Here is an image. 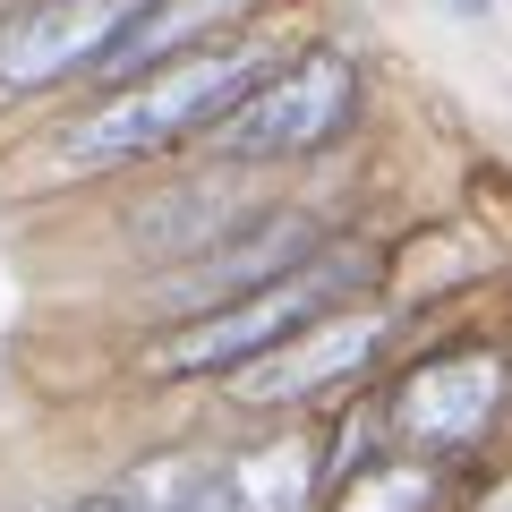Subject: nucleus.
Wrapping results in <instances>:
<instances>
[{"instance_id":"1","label":"nucleus","mask_w":512,"mask_h":512,"mask_svg":"<svg viewBox=\"0 0 512 512\" xmlns=\"http://www.w3.org/2000/svg\"><path fill=\"white\" fill-rule=\"evenodd\" d=\"M265 77V52H197V60H163L146 69L137 86H120L103 111L69 128V163L111 171V163H137V154H163L180 137H205L239 94Z\"/></svg>"},{"instance_id":"2","label":"nucleus","mask_w":512,"mask_h":512,"mask_svg":"<svg viewBox=\"0 0 512 512\" xmlns=\"http://www.w3.org/2000/svg\"><path fill=\"white\" fill-rule=\"evenodd\" d=\"M359 282H367V248H316L308 265L274 274L265 291H239V299H222V308L188 316V325L154 350V367H163V376H222V367L256 359V350L291 342L299 325L333 316L342 291H359Z\"/></svg>"},{"instance_id":"3","label":"nucleus","mask_w":512,"mask_h":512,"mask_svg":"<svg viewBox=\"0 0 512 512\" xmlns=\"http://www.w3.org/2000/svg\"><path fill=\"white\" fill-rule=\"evenodd\" d=\"M350 111H359V60L325 43V52H299L291 69H265L205 137H214V154H239V163H282V154L333 146Z\"/></svg>"},{"instance_id":"4","label":"nucleus","mask_w":512,"mask_h":512,"mask_svg":"<svg viewBox=\"0 0 512 512\" xmlns=\"http://www.w3.org/2000/svg\"><path fill=\"white\" fill-rule=\"evenodd\" d=\"M146 0H35L18 18H0V86L9 94H35L60 86L77 69H103V52L128 35Z\"/></svg>"},{"instance_id":"5","label":"nucleus","mask_w":512,"mask_h":512,"mask_svg":"<svg viewBox=\"0 0 512 512\" xmlns=\"http://www.w3.org/2000/svg\"><path fill=\"white\" fill-rule=\"evenodd\" d=\"M504 393H512V367L495 359V350H444V359H427V367L402 376L393 427H402L419 453H461V444H478L495 427Z\"/></svg>"},{"instance_id":"6","label":"nucleus","mask_w":512,"mask_h":512,"mask_svg":"<svg viewBox=\"0 0 512 512\" xmlns=\"http://www.w3.org/2000/svg\"><path fill=\"white\" fill-rule=\"evenodd\" d=\"M325 248L316 239V222L308 214H256V222H239V231H222L214 248H197L171 274V308H222V299H239V291H265L274 274H291V265H308V256Z\"/></svg>"},{"instance_id":"7","label":"nucleus","mask_w":512,"mask_h":512,"mask_svg":"<svg viewBox=\"0 0 512 512\" xmlns=\"http://www.w3.org/2000/svg\"><path fill=\"white\" fill-rule=\"evenodd\" d=\"M376 342H384V316H316V325H299L291 342L239 359L231 393L239 402H308V393H325V384L359 376V367L376 359Z\"/></svg>"},{"instance_id":"8","label":"nucleus","mask_w":512,"mask_h":512,"mask_svg":"<svg viewBox=\"0 0 512 512\" xmlns=\"http://www.w3.org/2000/svg\"><path fill=\"white\" fill-rule=\"evenodd\" d=\"M214 512H316V444L274 436V444H256V453L222 461Z\"/></svg>"},{"instance_id":"9","label":"nucleus","mask_w":512,"mask_h":512,"mask_svg":"<svg viewBox=\"0 0 512 512\" xmlns=\"http://www.w3.org/2000/svg\"><path fill=\"white\" fill-rule=\"evenodd\" d=\"M248 0H146L137 18H128V35L103 52V77H146L163 69V60H180L197 35H214L222 18H239Z\"/></svg>"},{"instance_id":"10","label":"nucleus","mask_w":512,"mask_h":512,"mask_svg":"<svg viewBox=\"0 0 512 512\" xmlns=\"http://www.w3.org/2000/svg\"><path fill=\"white\" fill-rule=\"evenodd\" d=\"M222 231H239V197L231 188H180V197H163V205H146L137 214V248H154V256H197V248H214Z\"/></svg>"},{"instance_id":"11","label":"nucleus","mask_w":512,"mask_h":512,"mask_svg":"<svg viewBox=\"0 0 512 512\" xmlns=\"http://www.w3.org/2000/svg\"><path fill=\"white\" fill-rule=\"evenodd\" d=\"M222 495V461H197V453H163L146 470H128L120 504L128 512H214Z\"/></svg>"},{"instance_id":"12","label":"nucleus","mask_w":512,"mask_h":512,"mask_svg":"<svg viewBox=\"0 0 512 512\" xmlns=\"http://www.w3.org/2000/svg\"><path fill=\"white\" fill-rule=\"evenodd\" d=\"M427 495H436L427 470H376V478H359V495L342 512H427Z\"/></svg>"},{"instance_id":"13","label":"nucleus","mask_w":512,"mask_h":512,"mask_svg":"<svg viewBox=\"0 0 512 512\" xmlns=\"http://www.w3.org/2000/svg\"><path fill=\"white\" fill-rule=\"evenodd\" d=\"M77 512H128V504H120V495H94V504H77Z\"/></svg>"},{"instance_id":"14","label":"nucleus","mask_w":512,"mask_h":512,"mask_svg":"<svg viewBox=\"0 0 512 512\" xmlns=\"http://www.w3.org/2000/svg\"><path fill=\"white\" fill-rule=\"evenodd\" d=\"M453 9H461V18H487V0H453Z\"/></svg>"},{"instance_id":"15","label":"nucleus","mask_w":512,"mask_h":512,"mask_svg":"<svg viewBox=\"0 0 512 512\" xmlns=\"http://www.w3.org/2000/svg\"><path fill=\"white\" fill-rule=\"evenodd\" d=\"M487 512H512V495H495V504H487Z\"/></svg>"}]
</instances>
